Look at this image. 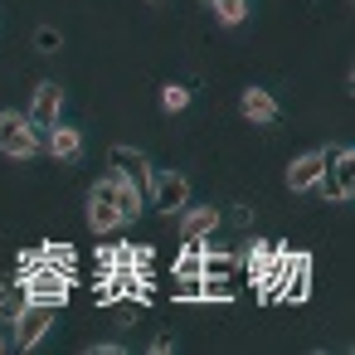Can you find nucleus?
I'll return each instance as SVG.
<instances>
[{
	"instance_id": "7ed1b4c3",
	"label": "nucleus",
	"mask_w": 355,
	"mask_h": 355,
	"mask_svg": "<svg viewBox=\"0 0 355 355\" xmlns=\"http://www.w3.org/2000/svg\"><path fill=\"white\" fill-rule=\"evenodd\" d=\"M0 151L15 156V161H25V156L44 151V132L25 112H0Z\"/></svg>"
},
{
	"instance_id": "f03ea898",
	"label": "nucleus",
	"mask_w": 355,
	"mask_h": 355,
	"mask_svg": "<svg viewBox=\"0 0 355 355\" xmlns=\"http://www.w3.org/2000/svg\"><path fill=\"white\" fill-rule=\"evenodd\" d=\"M311 190H321L331 205H345V200L355 195V151H350V146H331V151H326V166H321V175H316Z\"/></svg>"
},
{
	"instance_id": "b1692460",
	"label": "nucleus",
	"mask_w": 355,
	"mask_h": 355,
	"mask_svg": "<svg viewBox=\"0 0 355 355\" xmlns=\"http://www.w3.org/2000/svg\"><path fill=\"white\" fill-rule=\"evenodd\" d=\"M6 345H10V340H6V331H0V350H6Z\"/></svg>"
},
{
	"instance_id": "5701e85b",
	"label": "nucleus",
	"mask_w": 355,
	"mask_h": 355,
	"mask_svg": "<svg viewBox=\"0 0 355 355\" xmlns=\"http://www.w3.org/2000/svg\"><path fill=\"white\" fill-rule=\"evenodd\" d=\"M229 224H234V229H248V224H253V209H248V205H234Z\"/></svg>"
},
{
	"instance_id": "f3484780",
	"label": "nucleus",
	"mask_w": 355,
	"mask_h": 355,
	"mask_svg": "<svg viewBox=\"0 0 355 355\" xmlns=\"http://www.w3.org/2000/svg\"><path fill=\"white\" fill-rule=\"evenodd\" d=\"M209 10H214L219 25H239L248 15V0H209Z\"/></svg>"
},
{
	"instance_id": "ddd939ff",
	"label": "nucleus",
	"mask_w": 355,
	"mask_h": 355,
	"mask_svg": "<svg viewBox=\"0 0 355 355\" xmlns=\"http://www.w3.org/2000/svg\"><path fill=\"white\" fill-rule=\"evenodd\" d=\"M239 272V258L229 253V248H205V258H200V277H234Z\"/></svg>"
},
{
	"instance_id": "dca6fc26",
	"label": "nucleus",
	"mask_w": 355,
	"mask_h": 355,
	"mask_svg": "<svg viewBox=\"0 0 355 355\" xmlns=\"http://www.w3.org/2000/svg\"><path fill=\"white\" fill-rule=\"evenodd\" d=\"M25 306H30V292H25V282H15V287H0V311H6L10 321H15Z\"/></svg>"
},
{
	"instance_id": "412c9836",
	"label": "nucleus",
	"mask_w": 355,
	"mask_h": 355,
	"mask_svg": "<svg viewBox=\"0 0 355 355\" xmlns=\"http://www.w3.org/2000/svg\"><path fill=\"white\" fill-rule=\"evenodd\" d=\"M171 297L175 302H200V277H171Z\"/></svg>"
},
{
	"instance_id": "39448f33",
	"label": "nucleus",
	"mask_w": 355,
	"mask_h": 355,
	"mask_svg": "<svg viewBox=\"0 0 355 355\" xmlns=\"http://www.w3.org/2000/svg\"><path fill=\"white\" fill-rule=\"evenodd\" d=\"M49 321H54V306H49V302H30V306L15 316V350H35V345L49 336Z\"/></svg>"
},
{
	"instance_id": "f8f14e48",
	"label": "nucleus",
	"mask_w": 355,
	"mask_h": 355,
	"mask_svg": "<svg viewBox=\"0 0 355 355\" xmlns=\"http://www.w3.org/2000/svg\"><path fill=\"white\" fill-rule=\"evenodd\" d=\"M243 117H248V122H277V103H272V93L248 88V93H243Z\"/></svg>"
},
{
	"instance_id": "2eb2a0df",
	"label": "nucleus",
	"mask_w": 355,
	"mask_h": 355,
	"mask_svg": "<svg viewBox=\"0 0 355 355\" xmlns=\"http://www.w3.org/2000/svg\"><path fill=\"white\" fill-rule=\"evenodd\" d=\"M239 282L234 277H200V302H234Z\"/></svg>"
},
{
	"instance_id": "f257e3e1",
	"label": "nucleus",
	"mask_w": 355,
	"mask_h": 355,
	"mask_svg": "<svg viewBox=\"0 0 355 355\" xmlns=\"http://www.w3.org/2000/svg\"><path fill=\"white\" fill-rule=\"evenodd\" d=\"M25 292H30V302H49V306H64L69 302V272H59L44 253H35V258H25Z\"/></svg>"
},
{
	"instance_id": "6ab92c4d",
	"label": "nucleus",
	"mask_w": 355,
	"mask_h": 355,
	"mask_svg": "<svg viewBox=\"0 0 355 355\" xmlns=\"http://www.w3.org/2000/svg\"><path fill=\"white\" fill-rule=\"evenodd\" d=\"M161 107H166V112H185V107H190V88H180V83L161 88Z\"/></svg>"
},
{
	"instance_id": "1a4fd4ad",
	"label": "nucleus",
	"mask_w": 355,
	"mask_h": 355,
	"mask_svg": "<svg viewBox=\"0 0 355 355\" xmlns=\"http://www.w3.org/2000/svg\"><path fill=\"white\" fill-rule=\"evenodd\" d=\"M219 229V209H185V219H180V243H205L209 234Z\"/></svg>"
},
{
	"instance_id": "4468645a",
	"label": "nucleus",
	"mask_w": 355,
	"mask_h": 355,
	"mask_svg": "<svg viewBox=\"0 0 355 355\" xmlns=\"http://www.w3.org/2000/svg\"><path fill=\"white\" fill-rule=\"evenodd\" d=\"M88 224H93V234H112V229L122 224V214H117V205H107V200H88Z\"/></svg>"
},
{
	"instance_id": "6e6552de",
	"label": "nucleus",
	"mask_w": 355,
	"mask_h": 355,
	"mask_svg": "<svg viewBox=\"0 0 355 355\" xmlns=\"http://www.w3.org/2000/svg\"><path fill=\"white\" fill-rule=\"evenodd\" d=\"M321 166H326V151H306V156H297L292 166H287V190H311L316 185V175H321Z\"/></svg>"
},
{
	"instance_id": "a211bd4d",
	"label": "nucleus",
	"mask_w": 355,
	"mask_h": 355,
	"mask_svg": "<svg viewBox=\"0 0 355 355\" xmlns=\"http://www.w3.org/2000/svg\"><path fill=\"white\" fill-rule=\"evenodd\" d=\"M200 258H205V243H185V253L175 258V277H200Z\"/></svg>"
},
{
	"instance_id": "9d476101",
	"label": "nucleus",
	"mask_w": 355,
	"mask_h": 355,
	"mask_svg": "<svg viewBox=\"0 0 355 355\" xmlns=\"http://www.w3.org/2000/svg\"><path fill=\"white\" fill-rule=\"evenodd\" d=\"M107 166H112V175H127V180H146V175H151L146 156L132 151V146H112V151H107Z\"/></svg>"
},
{
	"instance_id": "aec40b11",
	"label": "nucleus",
	"mask_w": 355,
	"mask_h": 355,
	"mask_svg": "<svg viewBox=\"0 0 355 355\" xmlns=\"http://www.w3.org/2000/svg\"><path fill=\"white\" fill-rule=\"evenodd\" d=\"M44 258H49L59 272H69V277H73V248H69V243H44Z\"/></svg>"
},
{
	"instance_id": "20e7f679",
	"label": "nucleus",
	"mask_w": 355,
	"mask_h": 355,
	"mask_svg": "<svg viewBox=\"0 0 355 355\" xmlns=\"http://www.w3.org/2000/svg\"><path fill=\"white\" fill-rule=\"evenodd\" d=\"M146 180H151L156 209H166V214H180V209L190 205V180H185L180 171H151Z\"/></svg>"
},
{
	"instance_id": "9b49d317",
	"label": "nucleus",
	"mask_w": 355,
	"mask_h": 355,
	"mask_svg": "<svg viewBox=\"0 0 355 355\" xmlns=\"http://www.w3.org/2000/svg\"><path fill=\"white\" fill-rule=\"evenodd\" d=\"M112 205H117V214H122V224H132V219L141 214V190H137V180H127V175H117V185H112Z\"/></svg>"
},
{
	"instance_id": "423d86ee",
	"label": "nucleus",
	"mask_w": 355,
	"mask_h": 355,
	"mask_svg": "<svg viewBox=\"0 0 355 355\" xmlns=\"http://www.w3.org/2000/svg\"><path fill=\"white\" fill-rule=\"evenodd\" d=\"M59 107H64V88H59V83H40L35 98H30V112H25V117H30L40 132H49V127L59 122Z\"/></svg>"
},
{
	"instance_id": "4be33fe9",
	"label": "nucleus",
	"mask_w": 355,
	"mask_h": 355,
	"mask_svg": "<svg viewBox=\"0 0 355 355\" xmlns=\"http://www.w3.org/2000/svg\"><path fill=\"white\" fill-rule=\"evenodd\" d=\"M59 44H64V35H59L54 25H40V30H35V49H40V54H54Z\"/></svg>"
},
{
	"instance_id": "0eeeda50",
	"label": "nucleus",
	"mask_w": 355,
	"mask_h": 355,
	"mask_svg": "<svg viewBox=\"0 0 355 355\" xmlns=\"http://www.w3.org/2000/svg\"><path fill=\"white\" fill-rule=\"evenodd\" d=\"M44 151H49L54 161H78V156H83V132H78V127L54 122V127L44 132Z\"/></svg>"
}]
</instances>
